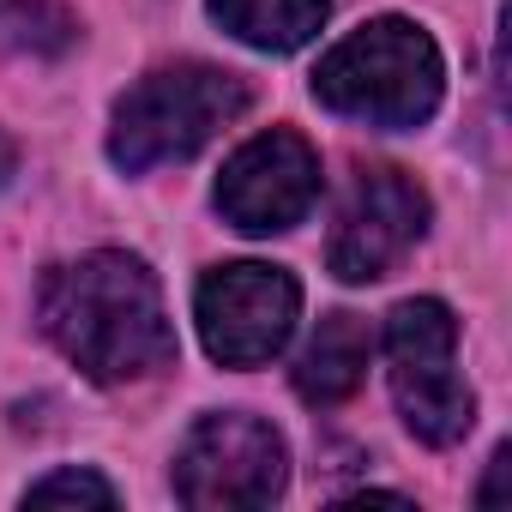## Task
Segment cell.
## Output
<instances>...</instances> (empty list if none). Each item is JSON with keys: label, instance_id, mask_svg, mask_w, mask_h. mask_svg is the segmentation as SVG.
Segmentation results:
<instances>
[{"label": "cell", "instance_id": "obj_2", "mask_svg": "<svg viewBox=\"0 0 512 512\" xmlns=\"http://www.w3.org/2000/svg\"><path fill=\"white\" fill-rule=\"evenodd\" d=\"M440 85H446L440 49L410 19H374L350 31L314 73V97L332 115L392 127V133L422 127L440 109Z\"/></svg>", "mask_w": 512, "mask_h": 512}, {"label": "cell", "instance_id": "obj_7", "mask_svg": "<svg viewBox=\"0 0 512 512\" xmlns=\"http://www.w3.org/2000/svg\"><path fill=\"white\" fill-rule=\"evenodd\" d=\"M314 199H320V157L290 127L247 139L217 175V211L247 235L296 229L314 211Z\"/></svg>", "mask_w": 512, "mask_h": 512}, {"label": "cell", "instance_id": "obj_10", "mask_svg": "<svg viewBox=\"0 0 512 512\" xmlns=\"http://www.w3.org/2000/svg\"><path fill=\"white\" fill-rule=\"evenodd\" d=\"M211 13L229 37H241L253 49H272V55H290V49L320 37L326 0H211Z\"/></svg>", "mask_w": 512, "mask_h": 512}, {"label": "cell", "instance_id": "obj_12", "mask_svg": "<svg viewBox=\"0 0 512 512\" xmlns=\"http://www.w3.org/2000/svg\"><path fill=\"white\" fill-rule=\"evenodd\" d=\"M55 500H91V506H115V488L97 470H55L43 482L25 488V506H55Z\"/></svg>", "mask_w": 512, "mask_h": 512}, {"label": "cell", "instance_id": "obj_8", "mask_svg": "<svg viewBox=\"0 0 512 512\" xmlns=\"http://www.w3.org/2000/svg\"><path fill=\"white\" fill-rule=\"evenodd\" d=\"M422 229H428V193L404 169H362L338 211L326 260L344 284H374L422 241Z\"/></svg>", "mask_w": 512, "mask_h": 512}, {"label": "cell", "instance_id": "obj_5", "mask_svg": "<svg viewBox=\"0 0 512 512\" xmlns=\"http://www.w3.org/2000/svg\"><path fill=\"white\" fill-rule=\"evenodd\" d=\"M290 482L284 434L260 416H205L175 452V494L187 506H272Z\"/></svg>", "mask_w": 512, "mask_h": 512}, {"label": "cell", "instance_id": "obj_1", "mask_svg": "<svg viewBox=\"0 0 512 512\" xmlns=\"http://www.w3.org/2000/svg\"><path fill=\"white\" fill-rule=\"evenodd\" d=\"M37 314L49 344L103 386L145 380L175 362V326L163 314V290L133 253L103 247L73 266H55L43 278Z\"/></svg>", "mask_w": 512, "mask_h": 512}, {"label": "cell", "instance_id": "obj_6", "mask_svg": "<svg viewBox=\"0 0 512 512\" xmlns=\"http://www.w3.org/2000/svg\"><path fill=\"white\" fill-rule=\"evenodd\" d=\"M193 314H199V338H205L211 362L260 368V362H272L290 344L296 314H302V290L278 266L241 260V266H217L199 284Z\"/></svg>", "mask_w": 512, "mask_h": 512}, {"label": "cell", "instance_id": "obj_11", "mask_svg": "<svg viewBox=\"0 0 512 512\" xmlns=\"http://www.w3.org/2000/svg\"><path fill=\"white\" fill-rule=\"evenodd\" d=\"M79 43V19L55 0H0V55L55 61Z\"/></svg>", "mask_w": 512, "mask_h": 512}, {"label": "cell", "instance_id": "obj_4", "mask_svg": "<svg viewBox=\"0 0 512 512\" xmlns=\"http://www.w3.org/2000/svg\"><path fill=\"white\" fill-rule=\"evenodd\" d=\"M386 374H392V398L410 422L416 440L428 446H452L470 434L476 422V398L458 380V320L446 302L416 296L398 302L386 320Z\"/></svg>", "mask_w": 512, "mask_h": 512}, {"label": "cell", "instance_id": "obj_3", "mask_svg": "<svg viewBox=\"0 0 512 512\" xmlns=\"http://www.w3.org/2000/svg\"><path fill=\"white\" fill-rule=\"evenodd\" d=\"M241 109H247V79L241 73H223V67H205V61L157 67L115 103L109 157L127 175H145V169H163V163H187Z\"/></svg>", "mask_w": 512, "mask_h": 512}, {"label": "cell", "instance_id": "obj_13", "mask_svg": "<svg viewBox=\"0 0 512 512\" xmlns=\"http://www.w3.org/2000/svg\"><path fill=\"white\" fill-rule=\"evenodd\" d=\"M500 476H506V446H500V452H494V476H488V488H482V494H476V500H482V506H494V500H500Z\"/></svg>", "mask_w": 512, "mask_h": 512}, {"label": "cell", "instance_id": "obj_9", "mask_svg": "<svg viewBox=\"0 0 512 512\" xmlns=\"http://www.w3.org/2000/svg\"><path fill=\"white\" fill-rule=\"evenodd\" d=\"M368 356H374L368 320L362 314H326L320 332L308 338L302 362H296V392L308 404H344L368 380Z\"/></svg>", "mask_w": 512, "mask_h": 512}, {"label": "cell", "instance_id": "obj_14", "mask_svg": "<svg viewBox=\"0 0 512 512\" xmlns=\"http://www.w3.org/2000/svg\"><path fill=\"white\" fill-rule=\"evenodd\" d=\"M7 169H13V157H7V151H0V187H7Z\"/></svg>", "mask_w": 512, "mask_h": 512}]
</instances>
